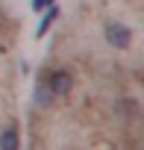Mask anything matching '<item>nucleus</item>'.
Here are the masks:
<instances>
[{
	"mask_svg": "<svg viewBox=\"0 0 144 150\" xmlns=\"http://www.w3.org/2000/svg\"><path fill=\"white\" fill-rule=\"evenodd\" d=\"M44 80H47V86H50L53 97H65V94H71V88H74V77H71V71H65V68L50 71Z\"/></svg>",
	"mask_w": 144,
	"mask_h": 150,
	"instance_id": "f03ea898",
	"label": "nucleus"
},
{
	"mask_svg": "<svg viewBox=\"0 0 144 150\" xmlns=\"http://www.w3.org/2000/svg\"><path fill=\"white\" fill-rule=\"evenodd\" d=\"M103 38H106V44L115 47V50H129V47H132V30H129L126 24H121V21H109L106 30H103Z\"/></svg>",
	"mask_w": 144,
	"mask_h": 150,
	"instance_id": "f257e3e1",
	"label": "nucleus"
},
{
	"mask_svg": "<svg viewBox=\"0 0 144 150\" xmlns=\"http://www.w3.org/2000/svg\"><path fill=\"white\" fill-rule=\"evenodd\" d=\"M21 147V135H18V127H6L0 132V150H18Z\"/></svg>",
	"mask_w": 144,
	"mask_h": 150,
	"instance_id": "7ed1b4c3",
	"label": "nucleus"
},
{
	"mask_svg": "<svg viewBox=\"0 0 144 150\" xmlns=\"http://www.w3.org/2000/svg\"><path fill=\"white\" fill-rule=\"evenodd\" d=\"M53 3H56V0H32V9H35V12H44V9H50Z\"/></svg>",
	"mask_w": 144,
	"mask_h": 150,
	"instance_id": "423d86ee",
	"label": "nucleus"
},
{
	"mask_svg": "<svg viewBox=\"0 0 144 150\" xmlns=\"http://www.w3.org/2000/svg\"><path fill=\"white\" fill-rule=\"evenodd\" d=\"M50 100H53V91H50L47 80H41V83L35 86V103H38V106H50Z\"/></svg>",
	"mask_w": 144,
	"mask_h": 150,
	"instance_id": "39448f33",
	"label": "nucleus"
},
{
	"mask_svg": "<svg viewBox=\"0 0 144 150\" xmlns=\"http://www.w3.org/2000/svg\"><path fill=\"white\" fill-rule=\"evenodd\" d=\"M56 18H59V9H56V6H50V9H44V15H41V24H38V30H35V35L41 38V35H44V33L50 30V24H53Z\"/></svg>",
	"mask_w": 144,
	"mask_h": 150,
	"instance_id": "20e7f679",
	"label": "nucleus"
}]
</instances>
